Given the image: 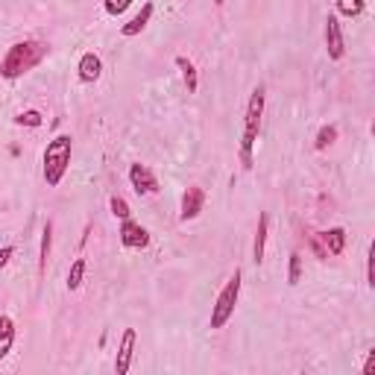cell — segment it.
Returning <instances> with one entry per match:
<instances>
[{"label": "cell", "instance_id": "obj_1", "mask_svg": "<svg viewBox=\"0 0 375 375\" xmlns=\"http://www.w3.org/2000/svg\"><path fill=\"white\" fill-rule=\"evenodd\" d=\"M47 56H50V44H47V41H38V38L15 41V44L6 50L4 62H0V80L15 83V80L23 77V73L36 70Z\"/></svg>", "mask_w": 375, "mask_h": 375}, {"label": "cell", "instance_id": "obj_2", "mask_svg": "<svg viewBox=\"0 0 375 375\" xmlns=\"http://www.w3.org/2000/svg\"><path fill=\"white\" fill-rule=\"evenodd\" d=\"M264 100H267V88L264 85H255L253 94H249V103H246L243 135H241V147H238V156H241L243 170H253L255 167V144H258V132H261Z\"/></svg>", "mask_w": 375, "mask_h": 375}, {"label": "cell", "instance_id": "obj_3", "mask_svg": "<svg viewBox=\"0 0 375 375\" xmlns=\"http://www.w3.org/2000/svg\"><path fill=\"white\" fill-rule=\"evenodd\" d=\"M70 153H73V138L65 135V132L56 135L53 141L44 147L41 162H44V182L50 188H59V182L65 179V173L70 167Z\"/></svg>", "mask_w": 375, "mask_h": 375}, {"label": "cell", "instance_id": "obj_4", "mask_svg": "<svg viewBox=\"0 0 375 375\" xmlns=\"http://www.w3.org/2000/svg\"><path fill=\"white\" fill-rule=\"evenodd\" d=\"M241 285H243V273L235 270L232 273V279L226 282V287H223L214 299V308H211V319H208V326L211 329H223L226 322L235 317V308H238V299H241Z\"/></svg>", "mask_w": 375, "mask_h": 375}, {"label": "cell", "instance_id": "obj_5", "mask_svg": "<svg viewBox=\"0 0 375 375\" xmlns=\"http://www.w3.org/2000/svg\"><path fill=\"white\" fill-rule=\"evenodd\" d=\"M326 53L332 62H340L346 56V36H343V23L337 15L326 18Z\"/></svg>", "mask_w": 375, "mask_h": 375}, {"label": "cell", "instance_id": "obj_6", "mask_svg": "<svg viewBox=\"0 0 375 375\" xmlns=\"http://www.w3.org/2000/svg\"><path fill=\"white\" fill-rule=\"evenodd\" d=\"M120 243L127 246V249H147L149 246V232L141 226V223H135L132 217L127 220H120Z\"/></svg>", "mask_w": 375, "mask_h": 375}, {"label": "cell", "instance_id": "obj_7", "mask_svg": "<svg viewBox=\"0 0 375 375\" xmlns=\"http://www.w3.org/2000/svg\"><path fill=\"white\" fill-rule=\"evenodd\" d=\"M203 208H206V191L199 188V185L185 188V194H182V206H179V220H182V223L196 220Z\"/></svg>", "mask_w": 375, "mask_h": 375}, {"label": "cell", "instance_id": "obj_8", "mask_svg": "<svg viewBox=\"0 0 375 375\" xmlns=\"http://www.w3.org/2000/svg\"><path fill=\"white\" fill-rule=\"evenodd\" d=\"M130 185H132L135 194H141V196L159 194V179H156V173L149 170L147 164H132V167H130Z\"/></svg>", "mask_w": 375, "mask_h": 375}, {"label": "cell", "instance_id": "obj_9", "mask_svg": "<svg viewBox=\"0 0 375 375\" xmlns=\"http://www.w3.org/2000/svg\"><path fill=\"white\" fill-rule=\"evenodd\" d=\"M135 343H138V332L127 329L120 337V349H117V358H115V372L117 375H127L132 366V355H135Z\"/></svg>", "mask_w": 375, "mask_h": 375}, {"label": "cell", "instance_id": "obj_10", "mask_svg": "<svg viewBox=\"0 0 375 375\" xmlns=\"http://www.w3.org/2000/svg\"><path fill=\"white\" fill-rule=\"evenodd\" d=\"M77 77H80V83H85V85H94L100 77H103V59H100L94 50H88V53L80 56Z\"/></svg>", "mask_w": 375, "mask_h": 375}, {"label": "cell", "instance_id": "obj_11", "mask_svg": "<svg viewBox=\"0 0 375 375\" xmlns=\"http://www.w3.org/2000/svg\"><path fill=\"white\" fill-rule=\"evenodd\" d=\"M153 12H156V4H149V0H147V4L141 6V12H138V15H132V18H130V21L120 27V36H123V38H132V36H138V33L147 27V23H149V18H153Z\"/></svg>", "mask_w": 375, "mask_h": 375}, {"label": "cell", "instance_id": "obj_12", "mask_svg": "<svg viewBox=\"0 0 375 375\" xmlns=\"http://www.w3.org/2000/svg\"><path fill=\"white\" fill-rule=\"evenodd\" d=\"M322 246H326V253L329 255H343L346 253V229L343 226H332L326 232H317Z\"/></svg>", "mask_w": 375, "mask_h": 375}, {"label": "cell", "instance_id": "obj_13", "mask_svg": "<svg viewBox=\"0 0 375 375\" xmlns=\"http://www.w3.org/2000/svg\"><path fill=\"white\" fill-rule=\"evenodd\" d=\"M267 235H270V214H261V217H258V229H255V241H253V261H255V264H264Z\"/></svg>", "mask_w": 375, "mask_h": 375}, {"label": "cell", "instance_id": "obj_14", "mask_svg": "<svg viewBox=\"0 0 375 375\" xmlns=\"http://www.w3.org/2000/svg\"><path fill=\"white\" fill-rule=\"evenodd\" d=\"M15 319L12 317H0V361H4L9 352H12V346H15Z\"/></svg>", "mask_w": 375, "mask_h": 375}, {"label": "cell", "instance_id": "obj_15", "mask_svg": "<svg viewBox=\"0 0 375 375\" xmlns=\"http://www.w3.org/2000/svg\"><path fill=\"white\" fill-rule=\"evenodd\" d=\"M50 249H53V220L44 223L41 229V249H38V273H47V261H50Z\"/></svg>", "mask_w": 375, "mask_h": 375}, {"label": "cell", "instance_id": "obj_16", "mask_svg": "<svg viewBox=\"0 0 375 375\" xmlns=\"http://www.w3.org/2000/svg\"><path fill=\"white\" fill-rule=\"evenodd\" d=\"M176 68L182 70V80H185L188 94H196V88H199V73H196V65H194L188 56H176Z\"/></svg>", "mask_w": 375, "mask_h": 375}, {"label": "cell", "instance_id": "obj_17", "mask_svg": "<svg viewBox=\"0 0 375 375\" xmlns=\"http://www.w3.org/2000/svg\"><path fill=\"white\" fill-rule=\"evenodd\" d=\"M337 127L334 123H326V127H319V132H317V138H314V149L317 153H322V149H329L334 141H337Z\"/></svg>", "mask_w": 375, "mask_h": 375}, {"label": "cell", "instance_id": "obj_18", "mask_svg": "<svg viewBox=\"0 0 375 375\" xmlns=\"http://www.w3.org/2000/svg\"><path fill=\"white\" fill-rule=\"evenodd\" d=\"M85 258H77L70 264V270H68V290L73 293V290H80L83 287V282H85Z\"/></svg>", "mask_w": 375, "mask_h": 375}, {"label": "cell", "instance_id": "obj_19", "mask_svg": "<svg viewBox=\"0 0 375 375\" xmlns=\"http://www.w3.org/2000/svg\"><path fill=\"white\" fill-rule=\"evenodd\" d=\"M337 12L343 18H361L366 12V0H337Z\"/></svg>", "mask_w": 375, "mask_h": 375}, {"label": "cell", "instance_id": "obj_20", "mask_svg": "<svg viewBox=\"0 0 375 375\" xmlns=\"http://www.w3.org/2000/svg\"><path fill=\"white\" fill-rule=\"evenodd\" d=\"M15 123H18V127H30V130H38L41 123H44V117H41V112H38V109H27V112H21V115L15 117Z\"/></svg>", "mask_w": 375, "mask_h": 375}, {"label": "cell", "instance_id": "obj_21", "mask_svg": "<svg viewBox=\"0 0 375 375\" xmlns=\"http://www.w3.org/2000/svg\"><path fill=\"white\" fill-rule=\"evenodd\" d=\"M109 208H112V214L117 217V220H127V217H132V211H130V203H127V199H123V196H112L109 199Z\"/></svg>", "mask_w": 375, "mask_h": 375}, {"label": "cell", "instance_id": "obj_22", "mask_svg": "<svg viewBox=\"0 0 375 375\" xmlns=\"http://www.w3.org/2000/svg\"><path fill=\"white\" fill-rule=\"evenodd\" d=\"M299 276H302V255L290 253V264H287V285H299Z\"/></svg>", "mask_w": 375, "mask_h": 375}, {"label": "cell", "instance_id": "obj_23", "mask_svg": "<svg viewBox=\"0 0 375 375\" xmlns=\"http://www.w3.org/2000/svg\"><path fill=\"white\" fill-rule=\"evenodd\" d=\"M130 6H132V0H103V9H106V15H112V18L123 15Z\"/></svg>", "mask_w": 375, "mask_h": 375}, {"label": "cell", "instance_id": "obj_24", "mask_svg": "<svg viewBox=\"0 0 375 375\" xmlns=\"http://www.w3.org/2000/svg\"><path fill=\"white\" fill-rule=\"evenodd\" d=\"M305 238H308V246H311V253L319 258V261H326L329 258V253H326V246H322V241H319V235L317 232H305Z\"/></svg>", "mask_w": 375, "mask_h": 375}, {"label": "cell", "instance_id": "obj_25", "mask_svg": "<svg viewBox=\"0 0 375 375\" xmlns=\"http://www.w3.org/2000/svg\"><path fill=\"white\" fill-rule=\"evenodd\" d=\"M372 261H375V249L369 246V253H366V285H369V287L375 285V276H372Z\"/></svg>", "mask_w": 375, "mask_h": 375}, {"label": "cell", "instance_id": "obj_26", "mask_svg": "<svg viewBox=\"0 0 375 375\" xmlns=\"http://www.w3.org/2000/svg\"><path fill=\"white\" fill-rule=\"evenodd\" d=\"M15 255V246H0V270H4Z\"/></svg>", "mask_w": 375, "mask_h": 375}, {"label": "cell", "instance_id": "obj_27", "mask_svg": "<svg viewBox=\"0 0 375 375\" xmlns=\"http://www.w3.org/2000/svg\"><path fill=\"white\" fill-rule=\"evenodd\" d=\"M372 372H375V352H369V358L364 364V375H372Z\"/></svg>", "mask_w": 375, "mask_h": 375}, {"label": "cell", "instance_id": "obj_28", "mask_svg": "<svg viewBox=\"0 0 375 375\" xmlns=\"http://www.w3.org/2000/svg\"><path fill=\"white\" fill-rule=\"evenodd\" d=\"M214 4H217V6H223V4H226V0H214Z\"/></svg>", "mask_w": 375, "mask_h": 375}]
</instances>
